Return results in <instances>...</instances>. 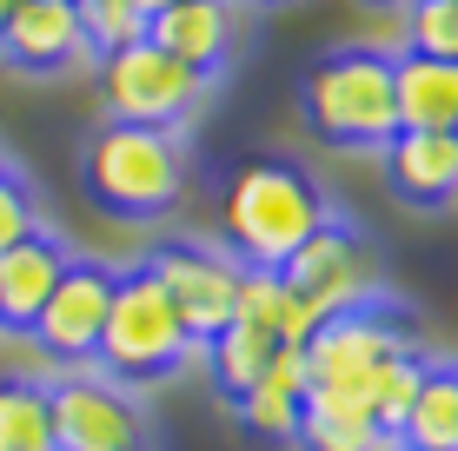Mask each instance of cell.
Listing matches in <instances>:
<instances>
[{
    "label": "cell",
    "instance_id": "cell-16",
    "mask_svg": "<svg viewBox=\"0 0 458 451\" xmlns=\"http://www.w3.org/2000/svg\"><path fill=\"white\" fill-rule=\"evenodd\" d=\"M392 113L399 133H458V60L392 54Z\"/></svg>",
    "mask_w": 458,
    "mask_h": 451
},
{
    "label": "cell",
    "instance_id": "cell-2",
    "mask_svg": "<svg viewBox=\"0 0 458 451\" xmlns=\"http://www.w3.org/2000/svg\"><path fill=\"white\" fill-rule=\"evenodd\" d=\"M81 186L114 220H160L186 193V146L166 127H126L106 120L81 153Z\"/></svg>",
    "mask_w": 458,
    "mask_h": 451
},
{
    "label": "cell",
    "instance_id": "cell-19",
    "mask_svg": "<svg viewBox=\"0 0 458 451\" xmlns=\"http://www.w3.org/2000/svg\"><path fill=\"white\" fill-rule=\"evenodd\" d=\"M392 445H412V451H458V365H425L419 398L405 412L399 438Z\"/></svg>",
    "mask_w": 458,
    "mask_h": 451
},
{
    "label": "cell",
    "instance_id": "cell-21",
    "mask_svg": "<svg viewBox=\"0 0 458 451\" xmlns=\"http://www.w3.org/2000/svg\"><path fill=\"white\" fill-rule=\"evenodd\" d=\"M0 451H54V405L34 379H0Z\"/></svg>",
    "mask_w": 458,
    "mask_h": 451
},
{
    "label": "cell",
    "instance_id": "cell-23",
    "mask_svg": "<svg viewBox=\"0 0 458 451\" xmlns=\"http://www.w3.org/2000/svg\"><path fill=\"white\" fill-rule=\"evenodd\" d=\"M405 46L432 60H458V0H412L405 7Z\"/></svg>",
    "mask_w": 458,
    "mask_h": 451
},
{
    "label": "cell",
    "instance_id": "cell-10",
    "mask_svg": "<svg viewBox=\"0 0 458 451\" xmlns=\"http://www.w3.org/2000/svg\"><path fill=\"white\" fill-rule=\"evenodd\" d=\"M114 266H93V259H73L67 279L54 286V299L40 305L34 319V346L47 359L60 365H93V352H100V325H106V305H114Z\"/></svg>",
    "mask_w": 458,
    "mask_h": 451
},
{
    "label": "cell",
    "instance_id": "cell-1",
    "mask_svg": "<svg viewBox=\"0 0 458 451\" xmlns=\"http://www.w3.org/2000/svg\"><path fill=\"white\" fill-rule=\"evenodd\" d=\"M333 220V199L306 166L286 160H246L219 193V232L240 266H286L299 246Z\"/></svg>",
    "mask_w": 458,
    "mask_h": 451
},
{
    "label": "cell",
    "instance_id": "cell-5",
    "mask_svg": "<svg viewBox=\"0 0 458 451\" xmlns=\"http://www.w3.org/2000/svg\"><path fill=\"white\" fill-rule=\"evenodd\" d=\"M207 87H213L207 73L180 67V60L160 54L153 40H133V46L100 54V106H106V120H126V127L180 133L186 120L199 113Z\"/></svg>",
    "mask_w": 458,
    "mask_h": 451
},
{
    "label": "cell",
    "instance_id": "cell-6",
    "mask_svg": "<svg viewBox=\"0 0 458 451\" xmlns=\"http://www.w3.org/2000/svg\"><path fill=\"white\" fill-rule=\"evenodd\" d=\"M286 292L312 313V325L339 319V313H366V305H386V266L352 226L326 220L306 246L279 266Z\"/></svg>",
    "mask_w": 458,
    "mask_h": 451
},
{
    "label": "cell",
    "instance_id": "cell-4",
    "mask_svg": "<svg viewBox=\"0 0 458 451\" xmlns=\"http://www.w3.org/2000/svg\"><path fill=\"white\" fill-rule=\"evenodd\" d=\"M199 338L180 325V313L166 305V292L153 286L147 266L114 279V305H106L100 325V352H93V372H106L114 385H147L180 372L186 359H199Z\"/></svg>",
    "mask_w": 458,
    "mask_h": 451
},
{
    "label": "cell",
    "instance_id": "cell-17",
    "mask_svg": "<svg viewBox=\"0 0 458 451\" xmlns=\"http://www.w3.org/2000/svg\"><path fill=\"white\" fill-rule=\"evenodd\" d=\"M293 445L299 451H386L392 438L378 431L366 385H312Z\"/></svg>",
    "mask_w": 458,
    "mask_h": 451
},
{
    "label": "cell",
    "instance_id": "cell-20",
    "mask_svg": "<svg viewBox=\"0 0 458 451\" xmlns=\"http://www.w3.org/2000/svg\"><path fill=\"white\" fill-rule=\"evenodd\" d=\"M273 352H279V338H266L259 325H240V319H233L226 332H213V338H207V352H199V359H207L213 385H219L226 398H246V392H252V379L273 365Z\"/></svg>",
    "mask_w": 458,
    "mask_h": 451
},
{
    "label": "cell",
    "instance_id": "cell-26",
    "mask_svg": "<svg viewBox=\"0 0 458 451\" xmlns=\"http://www.w3.org/2000/svg\"><path fill=\"white\" fill-rule=\"evenodd\" d=\"M73 7H120V0H73ZM133 7H140V0H133Z\"/></svg>",
    "mask_w": 458,
    "mask_h": 451
},
{
    "label": "cell",
    "instance_id": "cell-25",
    "mask_svg": "<svg viewBox=\"0 0 458 451\" xmlns=\"http://www.w3.org/2000/svg\"><path fill=\"white\" fill-rule=\"evenodd\" d=\"M160 7H180V0H140V13H160Z\"/></svg>",
    "mask_w": 458,
    "mask_h": 451
},
{
    "label": "cell",
    "instance_id": "cell-14",
    "mask_svg": "<svg viewBox=\"0 0 458 451\" xmlns=\"http://www.w3.org/2000/svg\"><path fill=\"white\" fill-rule=\"evenodd\" d=\"M306 392H312L306 346H279L273 365L252 379V392L233 398V412H240V425L259 445H293L299 438V418H306Z\"/></svg>",
    "mask_w": 458,
    "mask_h": 451
},
{
    "label": "cell",
    "instance_id": "cell-24",
    "mask_svg": "<svg viewBox=\"0 0 458 451\" xmlns=\"http://www.w3.org/2000/svg\"><path fill=\"white\" fill-rule=\"evenodd\" d=\"M34 232H47V226H40L34 186L0 166V253H7V246H21V239H34Z\"/></svg>",
    "mask_w": 458,
    "mask_h": 451
},
{
    "label": "cell",
    "instance_id": "cell-8",
    "mask_svg": "<svg viewBox=\"0 0 458 451\" xmlns=\"http://www.w3.org/2000/svg\"><path fill=\"white\" fill-rule=\"evenodd\" d=\"M54 405V451H147V418L106 372H73L47 385Z\"/></svg>",
    "mask_w": 458,
    "mask_h": 451
},
{
    "label": "cell",
    "instance_id": "cell-27",
    "mask_svg": "<svg viewBox=\"0 0 458 451\" xmlns=\"http://www.w3.org/2000/svg\"><path fill=\"white\" fill-rule=\"evenodd\" d=\"M366 7H412V0H366Z\"/></svg>",
    "mask_w": 458,
    "mask_h": 451
},
{
    "label": "cell",
    "instance_id": "cell-7",
    "mask_svg": "<svg viewBox=\"0 0 458 451\" xmlns=\"http://www.w3.org/2000/svg\"><path fill=\"white\" fill-rule=\"evenodd\" d=\"M153 286L166 292V305L180 313V325L207 346L213 332H226L233 325V299H240V259L226 253V246H199V239H173L160 253L147 259Z\"/></svg>",
    "mask_w": 458,
    "mask_h": 451
},
{
    "label": "cell",
    "instance_id": "cell-13",
    "mask_svg": "<svg viewBox=\"0 0 458 451\" xmlns=\"http://www.w3.org/2000/svg\"><path fill=\"white\" fill-rule=\"evenodd\" d=\"M378 160H386L392 199H405L419 213L458 206V133H392L378 146Z\"/></svg>",
    "mask_w": 458,
    "mask_h": 451
},
{
    "label": "cell",
    "instance_id": "cell-28",
    "mask_svg": "<svg viewBox=\"0 0 458 451\" xmlns=\"http://www.w3.org/2000/svg\"><path fill=\"white\" fill-rule=\"evenodd\" d=\"M13 7H21V0H0V27H7V13H13Z\"/></svg>",
    "mask_w": 458,
    "mask_h": 451
},
{
    "label": "cell",
    "instance_id": "cell-12",
    "mask_svg": "<svg viewBox=\"0 0 458 451\" xmlns=\"http://www.w3.org/2000/svg\"><path fill=\"white\" fill-rule=\"evenodd\" d=\"M147 40L173 54L180 67L193 73H213L233 60V40H240V7L233 0H180V7H160L147 13Z\"/></svg>",
    "mask_w": 458,
    "mask_h": 451
},
{
    "label": "cell",
    "instance_id": "cell-3",
    "mask_svg": "<svg viewBox=\"0 0 458 451\" xmlns=\"http://www.w3.org/2000/svg\"><path fill=\"white\" fill-rule=\"evenodd\" d=\"M299 106H306V127L326 146L378 153L399 133V113H392V54H372V46L326 54L306 73V87H299Z\"/></svg>",
    "mask_w": 458,
    "mask_h": 451
},
{
    "label": "cell",
    "instance_id": "cell-11",
    "mask_svg": "<svg viewBox=\"0 0 458 451\" xmlns=\"http://www.w3.org/2000/svg\"><path fill=\"white\" fill-rule=\"evenodd\" d=\"M87 27L73 0H21L0 27V60L21 73H60L73 60H87Z\"/></svg>",
    "mask_w": 458,
    "mask_h": 451
},
{
    "label": "cell",
    "instance_id": "cell-29",
    "mask_svg": "<svg viewBox=\"0 0 458 451\" xmlns=\"http://www.w3.org/2000/svg\"><path fill=\"white\" fill-rule=\"evenodd\" d=\"M386 451H412V445H386Z\"/></svg>",
    "mask_w": 458,
    "mask_h": 451
},
{
    "label": "cell",
    "instance_id": "cell-15",
    "mask_svg": "<svg viewBox=\"0 0 458 451\" xmlns=\"http://www.w3.org/2000/svg\"><path fill=\"white\" fill-rule=\"evenodd\" d=\"M67 266H73V253L54 232H34V239L7 246V253H0V325H7V332H34L40 305L54 299V286L67 279Z\"/></svg>",
    "mask_w": 458,
    "mask_h": 451
},
{
    "label": "cell",
    "instance_id": "cell-18",
    "mask_svg": "<svg viewBox=\"0 0 458 451\" xmlns=\"http://www.w3.org/2000/svg\"><path fill=\"white\" fill-rule=\"evenodd\" d=\"M233 319H240V325H259V332L279 338V346H306V338L319 332V325H312V313L286 292V279H279L273 266H246V272H240Z\"/></svg>",
    "mask_w": 458,
    "mask_h": 451
},
{
    "label": "cell",
    "instance_id": "cell-22",
    "mask_svg": "<svg viewBox=\"0 0 458 451\" xmlns=\"http://www.w3.org/2000/svg\"><path fill=\"white\" fill-rule=\"evenodd\" d=\"M419 379H425V359H419V352H399V359H386V365L372 372L366 398H372V418H378V431H386V438H399L405 412H412V398H419Z\"/></svg>",
    "mask_w": 458,
    "mask_h": 451
},
{
    "label": "cell",
    "instance_id": "cell-9",
    "mask_svg": "<svg viewBox=\"0 0 458 451\" xmlns=\"http://www.w3.org/2000/svg\"><path fill=\"white\" fill-rule=\"evenodd\" d=\"M399 352H419L405 319L392 305H366V313H339L306 338V372L312 385H372V372Z\"/></svg>",
    "mask_w": 458,
    "mask_h": 451
}]
</instances>
